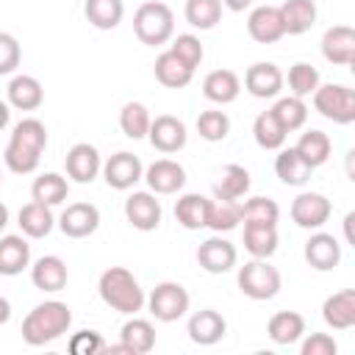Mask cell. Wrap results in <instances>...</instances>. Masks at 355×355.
Segmentation results:
<instances>
[{
  "mask_svg": "<svg viewBox=\"0 0 355 355\" xmlns=\"http://www.w3.org/2000/svg\"><path fill=\"white\" fill-rule=\"evenodd\" d=\"M72 324V311L67 302L47 300L39 302L25 319H22V341L31 347H44L55 338H61Z\"/></svg>",
  "mask_w": 355,
  "mask_h": 355,
  "instance_id": "1",
  "label": "cell"
},
{
  "mask_svg": "<svg viewBox=\"0 0 355 355\" xmlns=\"http://www.w3.org/2000/svg\"><path fill=\"white\" fill-rule=\"evenodd\" d=\"M97 291H100V300L116 311V313H128V316H136L147 297H144V288L139 286V280L133 277L130 269L125 266H111L100 275V283H97Z\"/></svg>",
  "mask_w": 355,
  "mask_h": 355,
  "instance_id": "2",
  "label": "cell"
},
{
  "mask_svg": "<svg viewBox=\"0 0 355 355\" xmlns=\"http://www.w3.org/2000/svg\"><path fill=\"white\" fill-rule=\"evenodd\" d=\"M133 33L141 44H150V47H158V44H166L175 33V14L166 3H141L133 14Z\"/></svg>",
  "mask_w": 355,
  "mask_h": 355,
  "instance_id": "3",
  "label": "cell"
},
{
  "mask_svg": "<svg viewBox=\"0 0 355 355\" xmlns=\"http://www.w3.org/2000/svg\"><path fill=\"white\" fill-rule=\"evenodd\" d=\"M313 97V108L336 122V125H352L355 122V92L344 83H319L316 92L311 94Z\"/></svg>",
  "mask_w": 355,
  "mask_h": 355,
  "instance_id": "4",
  "label": "cell"
},
{
  "mask_svg": "<svg viewBox=\"0 0 355 355\" xmlns=\"http://www.w3.org/2000/svg\"><path fill=\"white\" fill-rule=\"evenodd\" d=\"M239 288L244 297L250 300H272L280 291V272L266 261V258H255L250 263H244L239 269Z\"/></svg>",
  "mask_w": 355,
  "mask_h": 355,
  "instance_id": "5",
  "label": "cell"
},
{
  "mask_svg": "<svg viewBox=\"0 0 355 355\" xmlns=\"http://www.w3.org/2000/svg\"><path fill=\"white\" fill-rule=\"evenodd\" d=\"M147 308L158 322H178L189 311V291L180 283L164 280L150 291Z\"/></svg>",
  "mask_w": 355,
  "mask_h": 355,
  "instance_id": "6",
  "label": "cell"
},
{
  "mask_svg": "<svg viewBox=\"0 0 355 355\" xmlns=\"http://www.w3.org/2000/svg\"><path fill=\"white\" fill-rule=\"evenodd\" d=\"M330 214H333V205L319 191H302L291 202V219L297 227H305V230H319L330 219Z\"/></svg>",
  "mask_w": 355,
  "mask_h": 355,
  "instance_id": "7",
  "label": "cell"
},
{
  "mask_svg": "<svg viewBox=\"0 0 355 355\" xmlns=\"http://www.w3.org/2000/svg\"><path fill=\"white\" fill-rule=\"evenodd\" d=\"M103 178H105V183H108L111 189L128 191V189H133V186L144 178V166H141L139 155L122 150V153H114V155L103 164Z\"/></svg>",
  "mask_w": 355,
  "mask_h": 355,
  "instance_id": "8",
  "label": "cell"
},
{
  "mask_svg": "<svg viewBox=\"0 0 355 355\" xmlns=\"http://www.w3.org/2000/svg\"><path fill=\"white\" fill-rule=\"evenodd\" d=\"M58 227L67 239H86L100 227V211L92 202H72L61 211Z\"/></svg>",
  "mask_w": 355,
  "mask_h": 355,
  "instance_id": "9",
  "label": "cell"
},
{
  "mask_svg": "<svg viewBox=\"0 0 355 355\" xmlns=\"http://www.w3.org/2000/svg\"><path fill=\"white\" fill-rule=\"evenodd\" d=\"M186 125L178 119V116H172V114H161V116H155L153 122H150V130H147V139H150V144L158 150V153H178V150H183L186 147Z\"/></svg>",
  "mask_w": 355,
  "mask_h": 355,
  "instance_id": "10",
  "label": "cell"
},
{
  "mask_svg": "<svg viewBox=\"0 0 355 355\" xmlns=\"http://www.w3.org/2000/svg\"><path fill=\"white\" fill-rule=\"evenodd\" d=\"M283 72L277 64L272 61H258L252 64L247 72H244V89L258 97V100H269V97H277L280 89H283Z\"/></svg>",
  "mask_w": 355,
  "mask_h": 355,
  "instance_id": "11",
  "label": "cell"
},
{
  "mask_svg": "<svg viewBox=\"0 0 355 355\" xmlns=\"http://www.w3.org/2000/svg\"><path fill=\"white\" fill-rule=\"evenodd\" d=\"M64 166H67V175L75 180V183H92L100 169H103V161H100V153L94 144L89 141H78L69 147L67 158H64Z\"/></svg>",
  "mask_w": 355,
  "mask_h": 355,
  "instance_id": "12",
  "label": "cell"
},
{
  "mask_svg": "<svg viewBox=\"0 0 355 355\" xmlns=\"http://www.w3.org/2000/svg\"><path fill=\"white\" fill-rule=\"evenodd\" d=\"M144 180L153 194H178L186 183V169L172 158H158L144 169Z\"/></svg>",
  "mask_w": 355,
  "mask_h": 355,
  "instance_id": "13",
  "label": "cell"
},
{
  "mask_svg": "<svg viewBox=\"0 0 355 355\" xmlns=\"http://www.w3.org/2000/svg\"><path fill=\"white\" fill-rule=\"evenodd\" d=\"M125 216L136 230L150 233L161 225V202L155 200L153 191H133L125 200Z\"/></svg>",
  "mask_w": 355,
  "mask_h": 355,
  "instance_id": "14",
  "label": "cell"
},
{
  "mask_svg": "<svg viewBox=\"0 0 355 355\" xmlns=\"http://www.w3.org/2000/svg\"><path fill=\"white\" fill-rule=\"evenodd\" d=\"M247 33L258 42V44H275L286 36L283 28V17L277 6H258L250 17H247Z\"/></svg>",
  "mask_w": 355,
  "mask_h": 355,
  "instance_id": "15",
  "label": "cell"
},
{
  "mask_svg": "<svg viewBox=\"0 0 355 355\" xmlns=\"http://www.w3.org/2000/svg\"><path fill=\"white\" fill-rule=\"evenodd\" d=\"M236 247L222 236H211L197 247V263L211 275L230 272L236 266Z\"/></svg>",
  "mask_w": 355,
  "mask_h": 355,
  "instance_id": "16",
  "label": "cell"
},
{
  "mask_svg": "<svg viewBox=\"0 0 355 355\" xmlns=\"http://www.w3.org/2000/svg\"><path fill=\"white\" fill-rule=\"evenodd\" d=\"M322 55L336 67H349L355 61V31L349 25H333L322 36Z\"/></svg>",
  "mask_w": 355,
  "mask_h": 355,
  "instance_id": "17",
  "label": "cell"
},
{
  "mask_svg": "<svg viewBox=\"0 0 355 355\" xmlns=\"http://www.w3.org/2000/svg\"><path fill=\"white\" fill-rule=\"evenodd\" d=\"M305 261L316 272H330L341 261V244L330 233H313L305 241Z\"/></svg>",
  "mask_w": 355,
  "mask_h": 355,
  "instance_id": "18",
  "label": "cell"
},
{
  "mask_svg": "<svg viewBox=\"0 0 355 355\" xmlns=\"http://www.w3.org/2000/svg\"><path fill=\"white\" fill-rule=\"evenodd\" d=\"M225 330H227V322L214 308H202V311H197L189 319V338L194 344H200V347H211V344L222 341L225 338Z\"/></svg>",
  "mask_w": 355,
  "mask_h": 355,
  "instance_id": "19",
  "label": "cell"
},
{
  "mask_svg": "<svg viewBox=\"0 0 355 355\" xmlns=\"http://www.w3.org/2000/svg\"><path fill=\"white\" fill-rule=\"evenodd\" d=\"M322 319L333 330H349L355 324V288H341L330 294L322 305Z\"/></svg>",
  "mask_w": 355,
  "mask_h": 355,
  "instance_id": "20",
  "label": "cell"
},
{
  "mask_svg": "<svg viewBox=\"0 0 355 355\" xmlns=\"http://www.w3.org/2000/svg\"><path fill=\"white\" fill-rule=\"evenodd\" d=\"M31 280L42 291H61L69 280V272H67V263L58 255H42L31 266Z\"/></svg>",
  "mask_w": 355,
  "mask_h": 355,
  "instance_id": "21",
  "label": "cell"
},
{
  "mask_svg": "<svg viewBox=\"0 0 355 355\" xmlns=\"http://www.w3.org/2000/svg\"><path fill=\"white\" fill-rule=\"evenodd\" d=\"M8 105L17 111H36L44 103V89L33 75H17L8 83Z\"/></svg>",
  "mask_w": 355,
  "mask_h": 355,
  "instance_id": "22",
  "label": "cell"
},
{
  "mask_svg": "<svg viewBox=\"0 0 355 355\" xmlns=\"http://www.w3.org/2000/svg\"><path fill=\"white\" fill-rule=\"evenodd\" d=\"M239 92H241V80L233 69H214L202 80V94L211 103H219V105L233 103L239 97Z\"/></svg>",
  "mask_w": 355,
  "mask_h": 355,
  "instance_id": "23",
  "label": "cell"
},
{
  "mask_svg": "<svg viewBox=\"0 0 355 355\" xmlns=\"http://www.w3.org/2000/svg\"><path fill=\"white\" fill-rule=\"evenodd\" d=\"M31 266V244L22 236H3L0 239V275L14 277Z\"/></svg>",
  "mask_w": 355,
  "mask_h": 355,
  "instance_id": "24",
  "label": "cell"
},
{
  "mask_svg": "<svg viewBox=\"0 0 355 355\" xmlns=\"http://www.w3.org/2000/svg\"><path fill=\"white\" fill-rule=\"evenodd\" d=\"M153 72H155V80L161 86H166V89H183V86L191 83V75H194V69H189L172 50H164L155 58Z\"/></svg>",
  "mask_w": 355,
  "mask_h": 355,
  "instance_id": "25",
  "label": "cell"
},
{
  "mask_svg": "<svg viewBox=\"0 0 355 355\" xmlns=\"http://www.w3.org/2000/svg\"><path fill=\"white\" fill-rule=\"evenodd\" d=\"M17 222H19V230H22L28 239H44V236L53 230L55 216H53L50 205H44V202H36V200H33V202H28V205H22V208H19Z\"/></svg>",
  "mask_w": 355,
  "mask_h": 355,
  "instance_id": "26",
  "label": "cell"
},
{
  "mask_svg": "<svg viewBox=\"0 0 355 355\" xmlns=\"http://www.w3.org/2000/svg\"><path fill=\"white\" fill-rule=\"evenodd\" d=\"M244 247L252 258H272L277 250V225L244 222Z\"/></svg>",
  "mask_w": 355,
  "mask_h": 355,
  "instance_id": "27",
  "label": "cell"
},
{
  "mask_svg": "<svg viewBox=\"0 0 355 355\" xmlns=\"http://www.w3.org/2000/svg\"><path fill=\"white\" fill-rule=\"evenodd\" d=\"M277 8H280L283 28L288 36H300V33L311 31L316 22V3L313 0H286Z\"/></svg>",
  "mask_w": 355,
  "mask_h": 355,
  "instance_id": "28",
  "label": "cell"
},
{
  "mask_svg": "<svg viewBox=\"0 0 355 355\" xmlns=\"http://www.w3.org/2000/svg\"><path fill=\"white\" fill-rule=\"evenodd\" d=\"M119 341L130 355H147L155 347V327L147 319H128L119 330Z\"/></svg>",
  "mask_w": 355,
  "mask_h": 355,
  "instance_id": "29",
  "label": "cell"
},
{
  "mask_svg": "<svg viewBox=\"0 0 355 355\" xmlns=\"http://www.w3.org/2000/svg\"><path fill=\"white\" fill-rule=\"evenodd\" d=\"M266 333H269V338H272L275 344L288 347V344H294V341L302 338V333H305V319H302L297 311H277V313L269 319Z\"/></svg>",
  "mask_w": 355,
  "mask_h": 355,
  "instance_id": "30",
  "label": "cell"
},
{
  "mask_svg": "<svg viewBox=\"0 0 355 355\" xmlns=\"http://www.w3.org/2000/svg\"><path fill=\"white\" fill-rule=\"evenodd\" d=\"M275 172H277V178L286 183V186H305L308 180H311V166L302 161V155L294 150V147H288V150H283L280 147V153H277V158H275Z\"/></svg>",
  "mask_w": 355,
  "mask_h": 355,
  "instance_id": "31",
  "label": "cell"
},
{
  "mask_svg": "<svg viewBox=\"0 0 355 355\" xmlns=\"http://www.w3.org/2000/svg\"><path fill=\"white\" fill-rule=\"evenodd\" d=\"M208 197L202 194H183L178 202H175V219L186 227V230H200L208 225Z\"/></svg>",
  "mask_w": 355,
  "mask_h": 355,
  "instance_id": "32",
  "label": "cell"
},
{
  "mask_svg": "<svg viewBox=\"0 0 355 355\" xmlns=\"http://www.w3.org/2000/svg\"><path fill=\"white\" fill-rule=\"evenodd\" d=\"M83 14L94 28L114 31L125 17V3L122 0H86L83 3Z\"/></svg>",
  "mask_w": 355,
  "mask_h": 355,
  "instance_id": "33",
  "label": "cell"
},
{
  "mask_svg": "<svg viewBox=\"0 0 355 355\" xmlns=\"http://www.w3.org/2000/svg\"><path fill=\"white\" fill-rule=\"evenodd\" d=\"M286 128L277 122V116L272 111H261L252 122V139L261 150H280L286 144Z\"/></svg>",
  "mask_w": 355,
  "mask_h": 355,
  "instance_id": "34",
  "label": "cell"
},
{
  "mask_svg": "<svg viewBox=\"0 0 355 355\" xmlns=\"http://www.w3.org/2000/svg\"><path fill=\"white\" fill-rule=\"evenodd\" d=\"M294 150L302 155V161H305L311 169H316V166H322V164L330 158L333 141H330V136H327L324 130H305V133L300 136V141H297Z\"/></svg>",
  "mask_w": 355,
  "mask_h": 355,
  "instance_id": "35",
  "label": "cell"
},
{
  "mask_svg": "<svg viewBox=\"0 0 355 355\" xmlns=\"http://www.w3.org/2000/svg\"><path fill=\"white\" fill-rule=\"evenodd\" d=\"M67 194H69V183H67V178H61L58 172H44V175H39L36 180H33V186H31V197L36 200V202H44V205H61L64 200H67Z\"/></svg>",
  "mask_w": 355,
  "mask_h": 355,
  "instance_id": "36",
  "label": "cell"
},
{
  "mask_svg": "<svg viewBox=\"0 0 355 355\" xmlns=\"http://www.w3.org/2000/svg\"><path fill=\"white\" fill-rule=\"evenodd\" d=\"M241 225V202L239 200H211L208 202V225L214 233H227Z\"/></svg>",
  "mask_w": 355,
  "mask_h": 355,
  "instance_id": "37",
  "label": "cell"
},
{
  "mask_svg": "<svg viewBox=\"0 0 355 355\" xmlns=\"http://www.w3.org/2000/svg\"><path fill=\"white\" fill-rule=\"evenodd\" d=\"M250 172L241 166V164H227L219 175V183L214 186V197H222V200H239L250 191Z\"/></svg>",
  "mask_w": 355,
  "mask_h": 355,
  "instance_id": "38",
  "label": "cell"
},
{
  "mask_svg": "<svg viewBox=\"0 0 355 355\" xmlns=\"http://www.w3.org/2000/svg\"><path fill=\"white\" fill-rule=\"evenodd\" d=\"M269 111L277 116V122L286 128V133L300 130V128L305 125V119H308V105H305V100H302V97H294V94L280 97Z\"/></svg>",
  "mask_w": 355,
  "mask_h": 355,
  "instance_id": "39",
  "label": "cell"
},
{
  "mask_svg": "<svg viewBox=\"0 0 355 355\" xmlns=\"http://www.w3.org/2000/svg\"><path fill=\"white\" fill-rule=\"evenodd\" d=\"M186 22L200 31H211L222 19V0H186Z\"/></svg>",
  "mask_w": 355,
  "mask_h": 355,
  "instance_id": "40",
  "label": "cell"
},
{
  "mask_svg": "<svg viewBox=\"0 0 355 355\" xmlns=\"http://www.w3.org/2000/svg\"><path fill=\"white\" fill-rule=\"evenodd\" d=\"M150 111H147V105H141V103H125L122 105V111H119V128H122V133L128 136V139H144L147 136V130H150Z\"/></svg>",
  "mask_w": 355,
  "mask_h": 355,
  "instance_id": "41",
  "label": "cell"
},
{
  "mask_svg": "<svg viewBox=\"0 0 355 355\" xmlns=\"http://www.w3.org/2000/svg\"><path fill=\"white\" fill-rule=\"evenodd\" d=\"M8 141H17V144L31 147V150H36V153H44V147H47V128H44L39 119H33V116L19 119V122L14 125Z\"/></svg>",
  "mask_w": 355,
  "mask_h": 355,
  "instance_id": "42",
  "label": "cell"
},
{
  "mask_svg": "<svg viewBox=\"0 0 355 355\" xmlns=\"http://www.w3.org/2000/svg\"><path fill=\"white\" fill-rule=\"evenodd\" d=\"M39 158H42V153H36L31 147H22L17 141H8L6 144V153H3V161H6V166L14 175H31V172H36Z\"/></svg>",
  "mask_w": 355,
  "mask_h": 355,
  "instance_id": "43",
  "label": "cell"
},
{
  "mask_svg": "<svg viewBox=\"0 0 355 355\" xmlns=\"http://www.w3.org/2000/svg\"><path fill=\"white\" fill-rule=\"evenodd\" d=\"M283 80H288V89H291V94L294 97H308V94H313L316 92V86H319V72H316V67H311V64H305V61H297L291 69H288V78H283Z\"/></svg>",
  "mask_w": 355,
  "mask_h": 355,
  "instance_id": "44",
  "label": "cell"
},
{
  "mask_svg": "<svg viewBox=\"0 0 355 355\" xmlns=\"http://www.w3.org/2000/svg\"><path fill=\"white\" fill-rule=\"evenodd\" d=\"M280 219V208L275 200L269 197H250L247 202H241V222H266V225H277Z\"/></svg>",
  "mask_w": 355,
  "mask_h": 355,
  "instance_id": "45",
  "label": "cell"
},
{
  "mask_svg": "<svg viewBox=\"0 0 355 355\" xmlns=\"http://www.w3.org/2000/svg\"><path fill=\"white\" fill-rule=\"evenodd\" d=\"M197 133L205 141H222L230 133V119L225 111H202L197 116Z\"/></svg>",
  "mask_w": 355,
  "mask_h": 355,
  "instance_id": "46",
  "label": "cell"
},
{
  "mask_svg": "<svg viewBox=\"0 0 355 355\" xmlns=\"http://www.w3.org/2000/svg\"><path fill=\"white\" fill-rule=\"evenodd\" d=\"M169 50H172L189 69H197L200 61H202V55H205L202 42H200L197 36H191V33H180V36H175V42H172Z\"/></svg>",
  "mask_w": 355,
  "mask_h": 355,
  "instance_id": "47",
  "label": "cell"
},
{
  "mask_svg": "<svg viewBox=\"0 0 355 355\" xmlns=\"http://www.w3.org/2000/svg\"><path fill=\"white\" fill-rule=\"evenodd\" d=\"M105 349V341L97 330H80L69 338V352L72 355H97Z\"/></svg>",
  "mask_w": 355,
  "mask_h": 355,
  "instance_id": "48",
  "label": "cell"
},
{
  "mask_svg": "<svg viewBox=\"0 0 355 355\" xmlns=\"http://www.w3.org/2000/svg\"><path fill=\"white\" fill-rule=\"evenodd\" d=\"M19 58H22L19 42H17L11 33L0 31V75H8V72H14V69L19 67Z\"/></svg>",
  "mask_w": 355,
  "mask_h": 355,
  "instance_id": "49",
  "label": "cell"
},
{
  "mask_svg": "<svg viewBox=\"0 0 355 355\" xmlns=\"http://www.w3.org/2000/svg\"><path fill=\"white\" fill-rule=\"evenodd\" d=\"M300 352H302V355H336V352H338V344H336L333 336H327V333H311V336L302 341Z\"/></svg>",
  "mask_w": 355,
  "mask_h": 355,
  "instance_id": "50",
  "label": "cell"
},
{
  "mask_svg": "<svg viewBox=\"0 0 355 355\" xmlns=\"http://www.w3.org/2000/svg\"><path fill=\"white\" fill-rule=\"evenodd\" d=\"M8 319H11V302H8V300L0 294V327H3Z\"/></svg>",
  "mask_w": 355,
  "mask_h": 355,
  "instance_id": "51",
  "label": "cell"
},
{
  "mask_svg": "<svg viewBox=\"0 0 355 355\" xmlns=\"http://www.w3.org/2000/svg\"><path fill=\"white\" fill-rule=\"evenodd\" d=\"M222 6H227L230 11H244L252 6V0H222Z\"/></svg>",
  "mask_w": 355,
  "mask_h": 355,
  "instance_id": "52",
  "label": "cell"
},
{
  "mask_svg": "<svg viewBox=\"0 0 355 355\" xmlns=\"http://www.w3.org/2000/svg\"><path fill=\"white\" fill-rule=\"evenodd\" d=\"M8 119H11V111H8V103H3L0 100V130L8 125Z\"/></svg>",
  "mask_w": 355,
  "mask_h": 355,
  "instance_id": "53",
  "label": "cell"
},
{
  "mask_svg": "<svg viewBox=\"0 0 355 355\" xmlns=\"http://www.w3.org/2000/svg\"><path fill=\"white\" fill-rule=\"evenodd\" d=\"M6 225H8V208H6L3 202H0V230H3Z\"/></svg>",
  "mask_w": 355,
  "mask_h": 355,
  "instance_id": "54",
  "label": "cell"
},
{
  "mask_svg": "<svg viewBox=\"0 0 355 355\" xmlns=\"http://www.w3.org/2000/svg\"><path fill=\"white\" fill-rule=\"evenodd\" d=\"M0 180H3V175H0Z\"/></svg>",
  "mask_w": 355,
  "mask_h": 355,
  "instance_id": "55",
  "label": "cell"
}]
</instances>
